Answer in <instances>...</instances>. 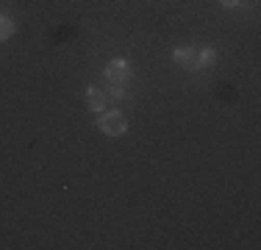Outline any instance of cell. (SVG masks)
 Masks as SVG:
<instances>
[{"instance_id":"1","label":"cell","mask_w":261,"mask_h":250,"mask_svg":"<svg viewBox=\"0 0 261 250\" xmlns=\"http://www.w3.org/2000/svg\"><path fill=\"white\" fill-rule=\"evenodd\" d=\"M97 125H100V131H103V134H109V136H122V134H125V128H128L125 117H122L120 111H103L100 120H97Z\"/></svg>"},{"instance_id":"2","label":"cell","mask_w":261,"mask_h":250,"mask_svg":"<svg viewBox=\"0 0 261 250\" xmlns=\"http://www.w3.org/2000/svg\"><path fill=\"white\" fill-rule=\"evenodd\" d=\"M130 75H134V70L128 67V61H125V59H111L109 64H106V72H103V78H106V81H114V84H122V86H128Z\"/></svg>"},{"instance_id":"3","label":"cell","mask_w":261,"mask_h":250,"mask_svg":"<svg viewBox=\"0 0 261 250\" xmlns=\"http://www.w3.org/2000/svg\"><path fill=\"white\" fill-rule=\"evenodd\" d=\"M197 53H200L197 47H178L175 53H172V59L181 67H186V70H200V56Z\"/></svg>"},{"instance_id":"4","label":"cell","mask_w":261,"mask_h":250,"mask_svg":"<svg viewBox=\"0 0 261 250\" xmlns=\"http://www.w3.org/2000/svg\"><path fill=\"white\" fill-rule=\"evenodd\" d=\"M86 103H89V111L103 114L106 106H109V95H106L103 89H97V86H89V89H86Z\"/></svg>"},{"instance_id":"5","label":"cell","mask_w":261,"mask_h":250,"mask_svg":"<svg viewBox=\"0 0 261 250\" xmlns=\"http://www.w3.org/2000/svg\"><path fill=\"white\" fill-rule=\"evenodd\" d=\"M11 36H14V22H11L6 14H0V42L11 39Z\"/></svg>"},{"instance_id":"6","label":"cell","mask_w":261,"mask_h":250,"mask_svg":"<svg viewBox=\"0 0 261 250\" xmlns=\"http://www.w3.org/2000/svg\"><path fill=\"white\" fill-rule=\"evenodd\" d=\"M197 56H200V70H206V67H211L217 61V50L214 47H203Z\"/></svg>"},{"instance_id":"7","label":"cell","mask_w":261,"mask_h":250,"mask_svg":"<svg viewBox=\"0 0 261 250\" xmlns=\"http://www.w3.org/2000/svg\"><path fill=\"white\" fill-rule=\"evenodd\" d=\"M103 84H106V89H109L111 97H122V95H125V86H122V84H114V81H106V78H103Z\"/></svg>"},{"instance_id":"8","label":"cell","mask_w":261,"mask_h":250,"mask_svg":"<svg viewBox=\"0 0 261 250\" xmlns=\"http://www.w3.org/2000/svg\"><path fill=\"white\" fill-rule=\"evenodd\" d=\"M220 3H222V6H236L239 0H220Z\"/></svg>"}]
</instances>
